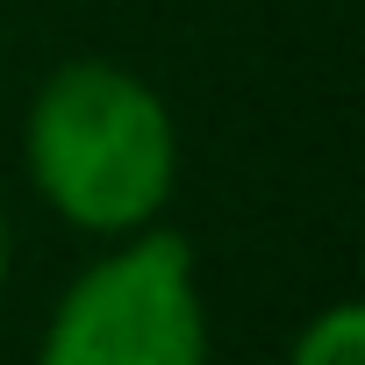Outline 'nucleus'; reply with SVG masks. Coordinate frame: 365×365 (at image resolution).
Wrapping results in <instances>:
<instances>
[{"instance_id": "nucleus-4", "label": "nucleus", "mask_w": 365, "mask_h": 365, "mask_svg": "<svg viewBox=\"0 0 365 365\" xmlns=\"http://www.w3.org/2000/svg\"><path fill=\"white\" fill-rule=\"evenodd\" d=\"M8 258H15V237H8V208H0V287H8Z\"/></svg>"}, {"instance_id": "nucleus-3", "label": "nucleus", "mask_w": 365, "mask_h": 365, "mask_svg": "<svg viewBox=\"0 0 365 365\" xmlns=\"http://www.w3.org/2000/svg\"><path fill=\"white\" fill-rule=\"evenodd\" d=\"M279 365H365V308H358V301L315 308V315L294 329V344H287Z\"/></svg>"}, {"instance_id": "nucleus-1", "label": "nucleus", "mask_w": 365, "mask_h": 365, "mask_svg": "<svg viewBox=\"0 0 365 365\" xmlns=\"http://www.w3.org/2000/svg\"><path fill=\"white\" fill-rule=\"evenodd\" d=\"M22 172L65 230L93 244L136 237L179 194L172 101L115 58H65L22 108Z\"/></svg>"}, {"instance_id": "nucleus-2", "label": "nucleus", "mask_w": 365, "mask_h": 365, "mask_svg": "<svg viewBox=\"0 0 365 365\" xmlns=\"http://www.w3.org/2000/svg\"><path fill=\"white\" fill-rule=\"evenodd\" d=\"M208 294L201 258L172 222L101 244L51 301L36 329V365H208Z\"/></svg>"}]
</instances>
